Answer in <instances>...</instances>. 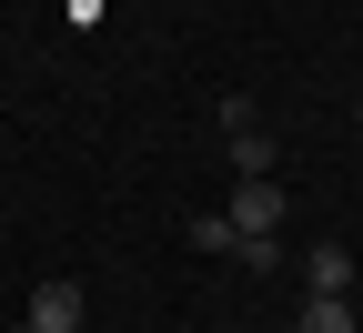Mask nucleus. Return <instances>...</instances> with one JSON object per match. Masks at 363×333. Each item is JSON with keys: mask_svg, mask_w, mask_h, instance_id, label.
I'll return each mask as SVG.
<instances>
[{"mask_svg": "<svg viewBox=\"0 0 363 333\" xmlns=\"http://www.w3.org/2000/svg\"><path fill=\"white\" fill-rule=\"evenodd\" d=\"M192 253H222V263H242V232L222 222V212H202V222H192Z\"/></svg>", "mask_w": 363, "mask_h": 333, "instance_id": "423d86ee", "label": "nucleus"}, {"mask_svg": "<svg viewBox=\"0 0 363 333\" xmlns=\"http://www.w3.org/2000/svg\"><path fill=\"white\" fill-rule=\"evenodd\" d=\"M293 333H353V293H303Z\"/></svg>", "mask_w": 363, "mask_h": 333, "instance_id": "7ed1b4c3", "label": "nucleus"}, {"mask_svg": "<svg viewBox=\"0 0 363 333\" xmlns=\"http://www.w3.org/2000/svg\"><path fill=\"white\" fill-rule=\"evenodd\" d=\"M81 313H91V293H81V283L71 273H51V283H40V293H30V333H81Z\"/></svg>", "mask_w": 363, "mask_h": 333, "instance_id": "f03ea898", "label": "nucleus"}, {"mask_svg": "<svg viewBox=\"0 0 363 333\" xmlns=\"http://www.w3.org/2000/svg\"><path fill=\"white\" fill-rule=\"evenodd\" d=\"M222 222L242 232V243H272V232H283V182H233V202H222Z\"/></svg>", "mask_w": 363, "mask_h": 333, "instance_id": "f257e3e1", "label": "nucleus"}, {"mask_svg": "<svg viewBox=\"0 0 363 333\" xmlns=\"http://www.w3.org/2000/svg\"><path fill=\"white\" fill-rule=\"evenodd\" d=\"M272 172V131H233V182H262Z\"/></svg>", "mask_w": 363, "mask_h": 333, "instance_id": "39448f33", "label": "nucleus"}, {"mask_svg": "<svg viewBox=\"0 0 363 333\" xmlns=\"http://www.w3.org/2000/svg\"><path fill=\"white\" fill-rule=\"evenodd\" d=\"M303 293H353V253H303Z\"/></svg>", "mask_w": 363, "mask_h": 333, "instance_id": "20e7f679", "label": "nucleus"}, {"mask_svg": "<svg viewBox=\"0 0 363 333\" xmlns=\"http://www.w3.org/2000/svg\"><path fill=\"white\" fill-rule=\"evenodd\" d=\"M353 131H363V102H353Z\"/></svg>", "mask_w": 363, "mask_h": 333, "instance_id": "0eeeda50", "label": "nucleus"}]
</instances>
